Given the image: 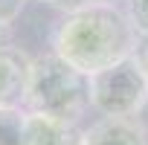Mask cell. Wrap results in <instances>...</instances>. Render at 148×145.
I'll use <instances>...</instances> for the list:
<instances>
[{
    "label": "cell",
    "instance_id": "obj_2",
    "mask_svg": "<svg viewBox=\"0 0 148 145\" xmlns=\"http://www.w3.org/2000/svg\"><path fill=\"white\" fill-rule=\"evenodd\" d=\"M90 105L87 96V76L79 72L73 64H67L61 55L47 52L29 61V79H26V96L23 110L44 113L52 119H61L67 125H76Z\"/></svg>",
    "mask_w": 148,
    "mask_h": 145
},
{
    "label": "cell",
    "instance_id": "obj_4",
    "mask_svg": "<svg viewBox=\"0 0 148 145\" xmlns=\"http://www.w3.org/2000/svg\"><path fill=\"white\" fill-rule=\"evenodd\" d=\"M79 145H148V131L134 116H102L79 136Z\"/></svg>",
    "mask_w": 148,
    "mask_h": 145
},
{
    "label": "cell",
    "instance_id": "obj_10",
    "mask_svg": "<svg viewBox=\"0 0 148 145\" xmlns=\"http://www.w3.org/2000/svg\"><path fill=\"white\" fill-rule=\"evenodd\" d=\"M134 61L139 64L142 76L148 79V35H145V38H139V44H136V52H134Z\"/></svg>",
    "mask_w": 148,
    "mask_h": 145
},
{
    "label": "cell",
    "instance_id": "obj_6",
    "mask_svg": "<svg viewBox=\"0 0 148 145\" xmlns=\"http://www.w3.org/2000/svg\"><path fill=\"white\" fill-rule=\"evenodd\" d=\"M23 145H79V136L73 133V125L26 110L23 125Z\"/></svg>",
    "mask_w": 148,
    "mask_h": 145
},
{
    "label": "cell",
    "instance_id": "obj_11",
    "mask_svg": "<svg viewBox=\"0 0 148 145\" xmlns=\"http://www.w3.org/2000/svg\"><path fill=\"white\" fill-rule=\"evenodd\" d=\"M3 49H12V23L0 21V52Z\"/></svg>",
    "mask_w": 148,
    "mask_h": 145
},
{
    "label": "cell",
    "instance_id": "obj_1",
    "mask_svg": "<svg viewBox=\"0 0 148 145\" xmlns=\"http://www.w3.org/2000/svg\"><path fill=\"white\" fill-rule=\"evenodd\" d=\"M136 44L139 35L128 12L102 0H87L84 6L70 9L52 35V52L84 76L131 58Z\"/></svg>",
    "mask_w": 148,
    "mask_h": 145
},
{
    "label": "cell",
    "instance_id": "obj_5",
    "mask_svg": "<svg viewBox=\"0 0 148 145\" xmlns=\"http://www.w3.org/2000/svg\"><path fill=\"white\" fill-rule=\"evenodd\" d=\"M29 58L18 49L0 52V107H21L26 96Z\"/></svg>",
    "mask_w": 148,
    "mask_h": 145
},
{
    "label": "cell",
    "instance_id": "obj_13",
    "mask_svg": "<svg viewBox=\"0 0 148 145\" xmlns=\"http://www.w3.org/2000/svg\"><path fill=\"white\" fill-rule=\"evenodd\" d=\"M142 113H145V122H142V125H145V131H148V99H145V107H142Z\"/></svg>",
    "mask_w": 148,
    "mask_h": 145
},
{
    "label": "cell",
    "instance_id": "obj_7",
    "mask_svg": "<svg viewBox=\"0 0 148 145\" xmlns=\"http://www.w3.org/2000/svg\"><path fill=\"white\" fill-rule=\"evenodd\" d=\"M26 110L21 107H0V145H23Z\"/></svg>",
    "mask_w": 148,
    "mask_h": 145
},
{
    "label": "cell",
    "instance_id": "obj_3",
    "mask_svg": "<svg viewBox=\"0 0 148 145\" xmlns=\"http://www.w3.org/2000/svg\"><path fill=\"white\" fill-rule=\"evenodd\" d=\"M87 96L102 116H136L148 99V79L131 55L87 76Z\"/></svg>",
    "mask_w": 148,
    "mask_h": 145
},
{
    "label": "cell",
    "instance_id": "obj_8",
    "mask_svg": "<svg viewBox=\"0 0 148 145\" xmlns=\"http://www.w3.org/2000/svg\"><path fill=\"white\" fill-rule=\"evenodd\" d=\"M125 12H128V18H131L136 35L145 38V35H148V0H128V9H125Z\"/></svg>",
    "mask_w": 148,
    "mask_h": 145
},
{
    "label": "cell",
    "instance_id": "obj_14",
    "mask_svg": "<svg viewBox=\"0 0 148 145\" xmlns=\"http://www.w3.org/2000/svg\"><path fill=\"white\" fill-rule=\"evenodd\" d=\"M102 3H113V0H102Z\"/></svg>",
    "mask_w": 148,
    "mask_h": 145
},
{
    "label": "cell",
    "instance_id": "obj_12",
    "mask_svg": "<svg viewBox=\"0 0 148 145\" xmlns=\"http://www.w3.org/2000/svg\"><path fill=\"white\" fill-rule=\"evenodd\" d=\"M49 6H58V9H64V12H70V9H79V6H84L87 0H47Z\"/></svg>",
    "mask_w": 148,
    "mask_h": 145
},
{
    "label": "cell",
    "instance_id": "obj_9",
    "mask_svg": "<svg viewBox=\"0 0 148 145\" xmlns=\"http://www.w3.org/2000/svg\"><path fill=\"white\" fill-rule=\"evenodd\" d=\"M23 3H26V0H0V21L12 23V21L23 12Z\"/></svg>",
    "mask_w": 148,
    "mask_h": 145
}]
</instances>
